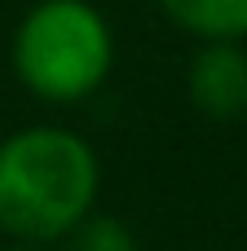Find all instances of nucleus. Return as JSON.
<instances>
[{"instance_id": "nucleus-1", "label": "nucleus", "mask_w": 247, "mask_h": 251, "mask_svg": "<svg viewBox=\"0 0 247 251\" xmlns=\"http://www.w3.org/2000/svg\"><path fill=\"white\" fill-rule=\"evenodd\" d=\"M97 150L62 128L31 124L0 141V234L57 247L97 207Z\"/></svg>"}, {"instance_id": "nucleus-2", "label": "nucleus", "mask_w": 247, "mask_h": 251, "mask_svg": "<svg viewBox=\"0 0 247 251\" xmlns=\"http://www.w3.org/2000/svg\"><path fill=\"white\" fill-rule=\"evenodd\" d=\"M9 62L31 97L75 106L110 79L115 31L93 0H35L13 26Z\"/></svg>"}, {"instance_id": "nucleus-3", "label": "nucleus", "mask_w": 247, "mask_h": 251, "mask_svg": "<svg viewBox=\"0 0 247 251\" xmlns=\"http://www.w3.org/2000/svg\"><path fill=\"white\" fill-rule=\"evenodd\" d=\"M190 106L203 119L234 124L247 115V49L239 40H203L186 71Z\"/></svg>"}, {"instance_id": "nucleus-4", "label": "nucleus", "mask_w": 247, "mask_h": 251, "mask_svg": "<svg viewBox=\"0 0 247 251\" xmlns=\"http://www.w3.org/2000/svg\"><path fill=\"white\" fill-rule=\"evenodd\" d=\"M168 22L194 40H243L247 0H155Z\"/></svg>"}, {"instance_id": "nucleus-5", "label": "nucleus", "mask_w": 247, "mask_h": 251, "mask_svg": "<svg viewBox=\"0 0 247 251\" xmlns=\"http://www.w3.org/2000/svg\"><path fill=\"white\" fill-rule=\"evenodd\" d=\"M66 247L71 251H141V243H137V234H133L119 216L93 207V212L66 234Z\"/></svg>"}, {"instance_id": "nucleus-6", "label": "nucleus", "mask_w": 247, "mask_h": 251, "mask_svg": "<svg viewBox=\"0 0 247 251\" xmlns=\"http://www.w3.org/2000/svg\"><path fill=\"white\" fill-rule=\"evenodd\" d=\"M4 251H53V247H44V243H13V247H4Z\"/></svg>"}]
</instances>
